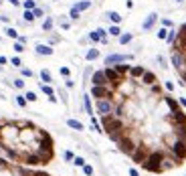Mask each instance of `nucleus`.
<instances>
[{"label":"nucleus","mask_w":186,"mask_h":176,"mask_svg":"<svg viewBox=\"0 0 186 176\" xmlns=\"http://www.w3.org/2000/svg\"><path fill=\"white\" fill-rule=\"evenodd\" d=\"M105 85H91V99H109L99 115L101 132L138 168L150 174L172 172L186 162V109L144 65L103 67Z\"/></svg>","instance_id":"nucleus-1"},{"label":"nucleus","mask_w":186,"mask_h":176,"mask_svg":"<svg viewBox=\"0 0 186 176\" xmlns=\"http://www.w3.org/2000/svg\"><path fill=\"white\" fill-rule=\"evenodd\" d=\"M0 152L10 162L45 168L57 156L55 138L31 120H0Z\"/></svg>","instance_id":"nucleus-2"},{"label":"nucleus","mask_w":186,"mask_h":176,"mask_svg":"<svg viewBox=\"0 0 186 176\" xmlns=\"http://www.w3.org/2000/svg\"><path fill=\"white\" fill-rule=\"evenodd\" d=\"M170 61L180 79V85L186 87V22L178 26L176 37L170 45Z\"/></svg>","instance_id":"nucleus-3"},{"label":"nucleus","mask_w":186,"mask_h":176,"mask_svg":"<svg viewBox=\"0 0 186 176\" xmlns=\"http://www.w3.org/2000/svg\"><path fill=\"white\" fill-rule=\"evenodd\" d=\"M0 176H55V174H49L41 168H31V166L10 162L8 158L0 156Z\"/></svg>","instance_id":"nucleus-4"},{"label":"nucleus","mask_w":186,"mask_h":176,"mask_svg":"<svg viewBox=\"0 0 186 176\" xmlns=\"http://www.w3.org/2000/svg\"><path fill=\"white\" fill-rule=\"evenodd\" d=\"M89 39H91L93 43H107V37H105V31L103 29H97V31H93L91 35H89Z\"/></svg>","instance_id":"nucleus-5"},{"label":"nucleus","mask_w":186,"mask_h":176,"mask_svg":"<svg viewBox=\"0 0 186 176\" xmlns=\"http://www.w3.org/2000/svg\"><path fill=\"white\" fill-rule=\"evenodd\" d=\"M130 57H121V55H111L105 59V65H115V63H126Z\"/></svg>","instance_id":"nucleus-6"},{"label":"nucleus","mask_w":186,"mask_h":176,"mask_svg":"<svg viewBox=\"0 0 186 176\" xmlns=\"http://www.w3.org/2000/svg\"><path fill=\"white\" fill-rule=\"evenodd\" d=\"M156 22H158V14H154V12H152V14H150V16L144 20V31H150V29H152Z\"/></svg>","instance_id":"nucleus-7"},{"label":"nucleus","mask_w":186,"mask_h":176,"mask_svg":"<svg viewBox=\"0 0 186 176\" xmlns=\"http://www.w3.org/2000/svg\"><path fill=\"white\" fill-rule=\"evenodd\" d=\"M83 103H85V109H87V113H89V115H95V109H93V99H91V95H85V97H83Z\"/></svg>","instance_id":"nucleus-8"},{"label":"nucleus","mask_w":186,"mask_h":176,"mask_svg":"<svg viewBox=\"0 0 186 176\" xmlns=\"http://www.w3.org/2000/svg\"><path fill=\"white\" fill-rule=\"evenodd\" d=\"M67 126H69V128H73V130H77V132L85 130V128H83V124H81V122H77V120H67Z\"/></svg>","instance_id":"nucleus-9"},{"label":"nucleus","mask_w":186,"mask_h":176,"mask_svg":"<svg viewBox=\"0 0 186 176\" xmlns=\"http://www.w3.org/2000/svg\"><path fill=\"white\" fill-rule=\"evenodd\" d=\"M37 53L39 55H53V49L46 45H37Z\"/></svg>","instance_id":"nucleus-10"},{"label":"nucleus","mask_w":186,"mask_h":176,"mask_svg":"<svg viewBox=\"0 0 186 176\" xmlns=\"http://www.w3.org/2000/svg\"><path fill=\"white\" fill-rule=\"evenodd\" d=\"M95 59H99V51L97 49H89L87 51V61H95Z\"/></svg>","instance_id":"nucleus-11"},{"label":"nucleus","mask_w":186,"mask_h":176,"mask_svg":"<svg viewBox=\"0 0 186 176\" xmlns=\"http://www.w3.org/2000/svg\"><path fill=\"white\" fill-rule=\"evenodd\" d=\"M89 6H91V2H89V0H83V2H79V4H75L73 8L81 12V10H85V8H89Z\"/></svg>","instance_id":"nucleus-12"},{"label":"nucleus","mask_w":186,"mask_h":176,"mask_svg":"<svg viewBox=\"0 0 186 176\" xmlns=\"http://www.w3.org/2000/svg\"><path fill=\"white\" fill-rule=\"evenodd\" d=\"M111 37H119L121 35V29H119V24H113V26H109V31H107Z\"/></svg>","instance_id":"nucleus-13"},{"label":"nucleus","mask_w":186,"mask_h":176,"mask_svg":"<svg viewBox=\"0 0 186 176\" xmlns=\"http://www.w3.org/2000/svg\"><path fill=\"white\" fill-rule=\"evenodd\" d=\"M41 79H43L45 83H51V81H53V75L49 73V69H43V71H41Z\"/></svg>","instance_id":"nucleus-14"},{"label":"nucleus","mask_w":186,"mask_h":176,"mask_svg":"<svg viewBox=\"0 0 186 176\" xmlns=\"http://www.w3.org/2000/svg\"><path fill=\"white\" fill-rule=\"evenodd\" d=\"M41 89H43V93H46L49 97H55V91H53V87H51L49 83H45V85H41Z\"/></svg>","instance_id":"nucleus-15"},{"label":"nucleus","mask_w":186,"mask_h":176,"mask_svg":"<svg viewBox=\"0 0 186 176\" xmlns=\"http://www.w3.org/2000/svg\"><path fill=\"white\" fill-rule=\"evenodd\" d=\"M132 41V35L130 33H126V35H119V45H128Z\"/></svg>","instance_id":"nucleus-16"},{"label":"nucleus","mask_w":186,"mask_h":176,"mask_svg":"<svg viewBox=\"0 0 186 176\" xmlns=\"http://www.w3.org/2000/svg\"><path fill=\"white\" fill-rule=\"evenodd\" d=\"M109 18H111L113 24H119V22H121V16H119L117 12H109Z\"/></svg>","instance_id":"nucleus-17"},{"label":"nucleus","mask_w":186,"mask_h":176,"mask_svg":"<svg viewBox=\"0 0 186 176\" xmlns=\"http://www.w3.org/2000/svg\"><path fill=\"white\" fill-rule=\"evenodd\" d=\"M24 97H26V101H37V99H39L35 91H26V93H24Z\"/></svg>","instance_id":"nucleus-18"},{"label":"nucleus","mask_w":186,"mask_h":176,"mask_svg":"<svg viewBox=\"0 0 186 176\" xmlns=\"http://www.w3.org/2000/svg\"><path fill=\"white\" fill-rule=\"evenodd\" d=\"M73 164H75V166H79V168H83V166H85V158H81V156H75Z\"/></svg>","instance_id":"nucleus-19"},{"label":"nucleus","mask_w":186,"mask_h":176,"mask_svg":"<svg viewBox=\"0 0 186 176\" xmlns=\"http://www.w3.org/2000/svg\"><path fill=\"white\" fill-rule=\"evenodd\" d=\"M166 37H168V29L164 26V29H160V31H158V39H162V41H166Z\"/></svg>","instance_id":"nucleus-20"},{"label":"nucleus","mask_w":186,"mask_h":176,"mask_svg":"<svg viewBox=\"0 0 186 176\" xmlns=\"http://www.w3.org/2000/svg\"><path fill=\"white\" fill-rule=\"evenodd\" d=\"M24 20H28V22L35 20V12L33 10H24Z\"/></svg>","instance_id":"nucleus-21"},{"label":"nucleus","mask_w":186,"mask_h":176,"mask_svg":"<svg viewBox=\"0 0 186 176\" xmlns=\"http://www.w3.org/2000/svg\"><path fill=\"white\" fill-rule=\"evenodd\" d=\"M24 8H26V10H35V8H37V6H35V0H26V2H24Z\"/></svg>","instance_id":"nucleus-22"},{"label":"nucleus","mask_w":186,"mask_h":176,"mask_svg":"<svg viewBox=\"0 0 186 176\" xmlns=\"http://www.w3.org/2000/svg\"><path fill=\"white\" fill-rule=\"evenodd\" d=\"M43 29H45V31H51V29H53V18H46L45 24H43Z\"/></svg>","instance_id":"nucleus-23"},{"label":"nucleus","mask_w":186,"mask_h":176,"mask_svg":"<svg viewBox=\"0 0 186 176\" xmlns=\"http://www.w3.org/2000/svg\"><path fill=\"white\" fill-rule=\"evenodd\" d=\"M16 103H18L20 107H24V105H26V97H22V95H18V97H16Z\"/></svg>","instance_id":"nucleus-24"},{"label":"nucleus","mask_w":186,"mask_h":176,"mask_svg":"<svg viewBox=\"0 0 186 176\" xmlns=\"http://www.w3.org/2000/svg\"><path fill=\"white\" fill-rule=\"evenodd\" d=\"M65 160H67V162H71V160H75V154H73L71 150H67V152H65Z\"/></svg>","instance_id":"nucleus-25"},{"label":"nucleus","mask_w":186,"mask_h":176,"mask_svg":"<svg viewBox=\"0 0 186 176\" xmlns=\"http://www.w3.org/2000/svg\"><path fill=\"white\" fill-rule=\"evenodd\" d=\"M83 172H85L87 176H93V168L89 166V164H85V166H83Z\"/></svg>","instance_id":"nucleus-26"},{"label":"nucleus","mask_w":186,"mask_h":176,"mask_svg":"<svg viewBox=\"0 0 186 176\" xmlns=\"http://www.w3.org/2000/svg\"><path fill=\"white\" fill-rule=\"evenodd\" d=\"M61 75H63V77H69V75H71L69 67H61Z\"/></svg>","instance_id":"nucleus-27"},{"label":"nucleus","mask_w":186,"mask_h":176,"mask_svg":"<svg viewBox=\"0 0 186 176\" xmlns=\"http://www.w3.org/2000/svg\"><path fill=\"white\" fill-rule=\"evenodd\" d=\"M6 33H8V35H10V37H12V39H18V33H16V31H14V29H8V31H6Z\"/></svg>","instance_id":"nucleus-28"},{"label":"nucleus","mask_w":186,"mask_h":176,"mask_svg":"<svg viewBox=\"0 0 186 176\" xmlns=\"http://www.w3.org/2000/svg\"><path fill=\"white\" fill-rule=\"evenodd\" d=\"M10 63H12V65H14V67H20V65H22V61H20V59H18V57H14V59H12V61H10Z\"/></svg>","instance_id":"nucleus-29"},{"label":"nucleus","mask_w":186,"mask_h":176,"mask_svg":"<svg viewBox=\"0 0 186 176\" xmlns=\"http://www.w3.org/2000/svg\"><path fill=\"white\" fill-rule=\"evenodd\" d=\"M14 85H16L18 89H24V81H22V79H16V81H14Z\"/></svg>","instance_id":"nucleus-30"},{"label":"nucleus","mask_w":186,"mask_h":176,"mask_svg":"<svg viewBox=\"0 0 186 176\" xmlns=\"http://www.w3.org/2000/svg\"><path fill=\"white\" fill-rule=\"evenodd\" d=\"M22 75H24V77H33V71H31V69H22Z\"/></svg>","instance_id":"nucleus-31"},{"label":"nucleus","mask_w":186,"mask_h":176,"mask_svg":"<svg viewBox=\"0 0 186 176\" xmlns=\"http://www.w3.org/2000/svg\"><path fill=\"white\" fill-rule=\"evenodd\" d=\"M14 51H16V53H22L24 49H22V45H20V43H16V45H14Z\"/></svg>","instance_id":"nucleus-32"},{"label":"nucleus","mask_w":186,"mask_h":176,"mask_svg":"<svg viewBox=\"0 0 186 176\" xmlns=\"http://www.w3.org/2000/svg\"><path fill=\"white\" fill-rule=\"evenodd\" d=\"M162 24H164V26H166V29H170V26H172V22H170V20H168V18H164V20H162Z\"/></svg>","instance_id":"nucleus-33"},{"label":"nucleus","mask_w":186,"mask_h":176,"mask_svg":"<svg viewBox=\"0 0 186 176\" xmlns=\"http://www.w3.org/2000/svg\"><path fill=\"white\" fill-rule=\"evenodd\" d=\"M33 12H35V16H43V10H41V8H35Z\"/></svg>","instance_id":"nucleus-34"},{"label":"nucleus","mask_w":186,"mask_h":176,"mask_svg":"<svg viewBox=\"0 0 186 176\" xmlns=\"http://www.w3.org/2000/svg\"><path fill=\"white\" fill-rule=\"evenodd\" d=\"M130 176H140V174H138V170H136V168H130Z\"/></svg>","instance_id":"nucleus-35"},{"label":"nucleus","mask_w":186,"mask_h":176,"mask_svg":"<svg viewBox=\"0 0 186 176\" xmlns=\"http://www.w3.org/2000/svg\"><path fill=\"white\" fill-rule=\"evenodd\" d=\"M180 103H182V107L186 109V97H182V99H180Z\"/></svg>","instance_id":"nucleus-36"},{"label":"nucleus","mask_w":186,"mask_h":176,"mask_svg":"<svg viewBox=\"0 0 186 176\" xmlns=\"http://www.w3.org/2000/svg\"><path fill=\"white\" fill-rule=\"evenodd\" d=\"M10 4H14V6H20V2H18V0H10Z\"/></svg>","instance_id":"nucleus-37"}]
</instances>
